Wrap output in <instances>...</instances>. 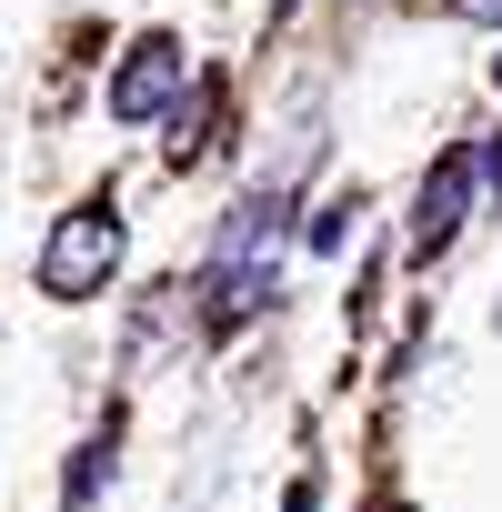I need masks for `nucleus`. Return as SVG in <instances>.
<instances>
[{
    "mask_svg": "<svg viewBox=\"0 0 502 512\" xmlns=\"http://www.w3.org/2000/svg\"><path fill=\"white\" fill-rule=\"evenodd\" d=\"M111 272H121V211L111 201L61 211L51 241H41V292L51 302H91V292H111Z\"/></svg>",
    "mask_w": 502,
    "mask_h": 512,
    "instance_id": "nucleus-1",
    "label": "nucleus"
},
{
    "mask_svg": "<svg viewBox=\"0 0 502 512\" xmlns=\"http://www.w3.org/2000/svg\"><path fill=\"white\" fill-rule=\"evenodd\" d=\"M472 201H482V151H442L422 171V191H412V262L452 251V231L472 221Z\"/></svg>",
    "mask_w": 502,
    "mask_h": 512,
    "instance_id": "nucleus-2",
    "label": "nucleus"
},
{
    "mask_svg": "<svg viewBox=\"0 0 502 512\" xmlns=\"http://www.w3.org/2000/svg\"><path fill=\"white\" fill-rule=\"evenodd\" d=\"M181 81H191V51H181L171 31H141V41L121 51V71H111V121H161V111L181 101Z\"/></svg>",
    "mask_w": 502,
    "mask_h": 512,
    "instance_id": "nucleus-3",
    "label": "nucleus"
},
{
    "mask_svg": "<svg viewBox=\"0 0 502 512\" xmlns=\"http://www.w3.org/2000/svg\"><path fill=\"white\" fill-rule=\"evenodd\" d=\"M101 482H111V432H91V442H81V462H71L61 502H71V512H91V502H101Z\"/></svg>",
    "mask_w": 502,
    "mask_h": 512,
    "instance_id": "nucleus-4",
    "label": "nucleus"
},
{
    "mask_svg": "<svg viewBox=\"0 0 502 512\" xmlns=\"http://www.w3.org/2000/svg\"><path fill=\"white\" fill-rule=\"evenodd\" d=\"M282 512H322V482H312V472H302V482H292V492H282Z\"/></svg>",
    "mask_w": 502,
    "mask_h": 512,
    "instance_id": "nucleus-5",
    "label": "nucleus"
},
{
    "mask_svg": "<svg viewBox=\"0 0 502 512\" xmlns=\"http://www.w3.org/2000/svg\"><path fill=\"white\" fill-rule=\"evenodd\" d=\"M482 191H492V201H502V141H492V151H482Z\"/></svg>",
    "mask_w": 502,
    "mask_h": 512,
    "instance_id": "nucleus-6",
    "label": "nucleus"
},
{
    "mask_svg": "<svg viewBox=\"0 0 502 512\" xmlns=\"http://www.w3.org/2000/svg\"><path fill=\"white\" fill-rule=\"evenodd\" d=\"M452 11H462V21H502V0H452Z\"/></svg>",
    "mask_w": 502,
    "mask_h": 512,
    "instance_id": "nucleus-7",
    "label": "nucleus"
},
{
    "mask_svg": "<svg viewBox=\"0 0 502 512\" xmlns=\"http://www.w3.org/2000/svg\"><path fill=\"white\" fill-rule=\"evenodd\" d=\"M272 11H302V0H272Z\"/></svg>",
    "mask_w": 502,
    "mask_h": 512,
    "instance_id": "nucleus-8",
    "label": "nucleus"
},
{
    "mask_svg": "<svg viewBox=\"0 0 502 512\" xmlns=\"http://www.w3.org/2000/svg\"><path fill=\"white\" fill-rule=\"evenodd\" d=\"M492 81H502V61H492Z\"/></svg>",
    "mask_w": 502,
    "mask_h": 512,
    "instance_id": "nucleus-9",
    "label": "nucleus"
}]
</instances>
